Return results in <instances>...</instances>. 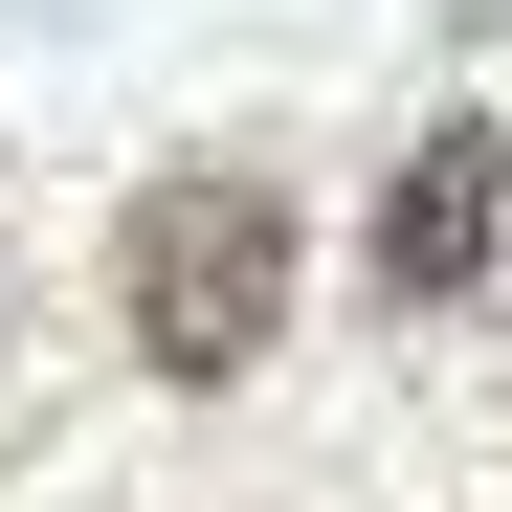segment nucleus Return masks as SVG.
<instances>
[{
    "instance_id": "nucleus-1",
    "label": "nucleus",
    "mask_w": 512,
    "mask_h": 512,
    "mask_svg": "<svg viewBox=\"0 0 512 512\" xmlns=\"http://www.w3.org/2000/svg\"><path fill=\"white\" fill-rule=\"evenodd\" d=\"M112 312H134L156 379H245L290 334V201L245 179V156H179V179L112 223Z\"/></svg>"
},
{
    "instance_id": "nucleus-2",
    "label": "nucleus",
    "mask_w": 512,
    "mask_h": 512,
    "mask_svg": "<svg viewBox=\"0 0 512 512\" xmlns=\"http://www.w3.org/2000/svg\"><path fill=\"white\" fill-rule=\"evenodd\" d=\"M490 245H512V134H490V112H446V134L379 179V312H446Z\"/></svg>"
}]
</instances>
